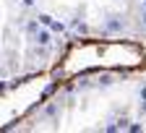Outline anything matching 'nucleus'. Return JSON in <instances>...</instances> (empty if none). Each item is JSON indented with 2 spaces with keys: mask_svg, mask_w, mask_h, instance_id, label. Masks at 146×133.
I'll return each mask as SVG.
<instances>
[{
  "mask_svg": "<svg viewBox=\"0 0 146 133\" xmlns=\"http://www.w3.org/2000/svg\"><path fill=\"white\" fill-rule=\"evenodd\" d=\"M47 70L58 89L89 73H141L146 70V47L117 37H78L63 47Z\"/></svg>",
  "mask_w": 146,
  "mask_h": 133,
  "instance_id": "nucleus-1",
  "label": "nucleus"
},
{
  "mask_svg": "<svg viewBox=\"0 0 146 133\" xmlns=\"http://www.w3.org/2000/svg\"><path fill=\"white\" fill-rule=\"evenodd\" d=\"M58 91L50 70L29 73L0 86V130H11L31 118L52 94Z\"/></svg>",
  "mask_w": 146,
  "mask_h": 133,
  "instance_id": "nucleus-2",
  "label": "nucleus"
}]
</instances>
